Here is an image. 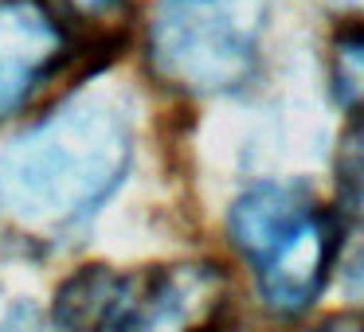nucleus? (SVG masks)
<instances>
[{"label":"nucleus","mask_w":364,"mask_h":332,"mask_svg":"<svg viewBox=\"0 0 364 332\" xmlns=\"http://www.w3.org/2000/svg\"><path fill=\"white\" fill-rule=\"evenodd\" d=\"M134 160V129L106 94H79L0 149V219L55 235L95 215Z\"/></svg>","instance_id":"f257e3e1"},{"label":"nucleus","mask_w":364,"mask_h":332,"mask_svg":"<svg viewBox=\"0 0 364 332\" xmlns=\"http://www.w3.org/2000/svg\"><path fill=\"white\" fill-rule=\"evenodd\" d=\"M228 235L251 266L262 301L298 316L321 297L337 258V219L294 184H259L228 211Z\"/></svg>","instance_id":"f03ea898"},{"label":"nucleus","mask_w":364,"mask_h":332,"mask_svg":"<svg viewBox=\"0 0 364 332\" xmlns=\"http://www.w3.org/2000/svg\"><path fill=\"white\" fill-rule=\"evenodd\" d=\"M262 24V0H157L149 59L176 90L228 94L259 67Z\"/></svg>","instance_id":"7ed1b4c3"},{"label":"nucleus","mask_w":364,"mask_h":332,"mask_svg":"<svg viewBox=\"0 0 364 332\" xmlns=\"http://www.w3.org/2000/svg\"><path fill=\"white\" fill-rule=\"evenodd\" d=\"M67 40L40 0H0V118L32 102L63 67Z\"/></svg>","instance_id":"20e7f679"},{"label":"nucleus","mask_w":364,"mask_h":332,"mask_svg":"<svg viewBox=\"0 0 364 332\" xmlns=\"http://www.w3.org/2000/svg\"><path fill=\"white\" fill-rule=\"evenodd\" d=\"M223 301H228V277L208 262L141 270V274H134V321H129V328L212 324Z\"/></svg>","instance_id":"39448f33"},{"label":"nucleus","mask_w":364,"mask_h":332,"mask_svg":"<svg viewBox=\"0 0 364 332\" xmlns=\"http://www.w3.org/2000/svg\"><path fill=\"white\" fill-rule=\"evenodd\" d=\"M55 321L67 328H129L134 321V274L87 266L59 289Z\"/></svg>","instance_id":"423d86ee"},{"label":"nucleus","mask_w":364,"mask_h":332,"mask_svg":"<svg viewBox=\"0 0 364 332\" xmlns=\"http://www.w3.org/2000/svg\"><path fill=\"white\" fill-rule=\"evenodd\" d=\"M329 87L348 114H364V24L337 32L329 48Z\"/></svg>","instance_id":"0eeeda50"},{"label":"nucleus","mask_w":364,"mask_h":332,"mask_svg":"<svg viewBox=\"0 0 364 332\" xmlns=\"http://www.w3.org/2000/svg\"><path fill=\"white\" fill-rule=\"evenodd\" d=\"M337 184L348 207L364 211V114L353 118V129L345 133L337 153Z\"/></svg>","instance_id":"6e6552de"},{"label":"nucleus","mask_w":364,"mask_h":332,"mask_svg":"<svg viewBox=\"0 0 364 332\" xmlns=\"http://www.w3.org/2000/svg\"><path fill=\"white\" fill-rule=\"evenodd\" d=\"M59 4H63L67 12H75V16H110L114 9H118L122 0H59Z\"/></svg>","instance_id":"1a4fd4ad"},{"label":"nucleus","mask_w":364,"mask_h":332,"mask_svg":"<svg viewBox=\"0 0 364 332\" xmlns=\"http://www.w3.org/2000/svg\"><path fill=\"white\" fill-rule=\"evenodd\" d=\"M348 289H353L356 297H364V238H360V246H356L353 262H348Z\"/></svg>","instance_id":"9d476101"},{"label":"nucleus","mask_w":364,"mask_h":332,"mask_svg":"<svg viewBox=\"0 0 364 332\" xmlns=\"http://www.w3.org/2000/svg\"><path fill=\"white\" fill-rule=\"evenodd\" d=\"M341 4H348V9H364V0H341Z\"/></svg>","instance_id":"9b49d317"}]
</instances>
